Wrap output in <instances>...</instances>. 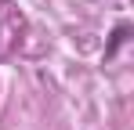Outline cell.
<instances>
[{"label":"cell","mask_w":134,"mask_h":130,"mask_svg":"<svg viewBox=\"0 0 134 130\" xmlns=\"http://www.w3.org/2000/svg\"><path fill=\"white\" fill-rule=\"evenodd\" d=\"M123 40H127V25H116V33H112V43H109V47H105V54H109V58H112V54H116V47H120V43H123Z\"/></svg>","instance_id":"obj_1"}]
</instances>
